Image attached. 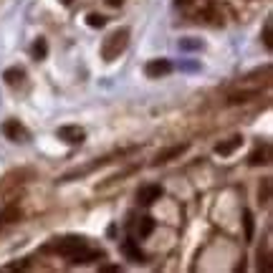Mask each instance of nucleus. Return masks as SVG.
Instances as JSON below:
<instances>
[{"instance_id": "nucleus-4", "label": "nucleus", "mask_w": 273, "mask_h": 273, "mask_svg": "<svg viewBox=\"0 0 273 273\" xmlns=\"http://www.w3.org/2000/svg\"><path fill=\"white\" fill-rule=\"evenodd\" d=\"M162 195H164V190H162L159 185H144V187H139V190H137V202L144 205V207H150V205H155Z\"/></svg>"}, {"instance_id": "nucleus-13", "label": "nucleus", "mask_w": 273, "mask_h": 273, "mask_svg": "<svg viewBox=\"0 0 273 273\" xmlns=\"http://www.w3.org/2000/svg\"><path fill=\"white\" fill-rule=\"evenodd\" d=\"M266 162H268V147H258V150L248 157L250 167H258V164H266Z\"/></svg>"}, {"instance_id": "nucleus-1", "label": "nucleus", "mask_w": 273, "mask_h": 273, "mask_svg": "<svg viewBox=\"0 0 273 273\" xmlns=\"http://www.w3.org/2000/svg\"><path fill=\"white\" fill-rule=\"evenodd\" d=\"M51 250H53V253H58V256H64V258H69L71 263H89V261L101 258V250L89 248L86 240H83V238H76V235L56 240V243L51 245Z\"/></svg>"}, {"instance_id": "nucleus-14", "label": "nucleus", "mask_w": 273, "mask_h": 273, "mask_svg": "<svg viewBox=\"0 0 273 273\" xmlns=\"http://www.w3.org/2000/svg\"><path fill=\"white\" fill-rule=\"evenodd\" d=\"M31 53H33V58H36V61H43V58H46V53H48V43H46V38H38L36 43H33V48H31Z\"/></svg>"}, {"instance_id": "nucleus-5", "label": "nucleus", "mask_w": 273, "mask_h": 273, "mask_svg": "<svg viewBox=\"0 0 273 273\" xmlns=\"http://www.w3.org/2000/svg\"><path fill=\"white\" fill-rule=\"evenodd\" d=\"M3 134H5L10 142H28V129H26L18 119L3 121Z\"/></svg>"}, {"instance_id": "nucleus-7", "label": "nucleus", "mask_w": 273, "mask_h": 273, "mask_svg": "<svg viewBox=\"0 0 273 273\" xmlns=\"http://www.w3.org/2000/svg\"><path fill=\"white\" fill-rule=\"evenodd\" d=\"M58 139H64L66 144H81L83 139H86V132H83L81 127H61L56 132Z\"/></svg>"}, {"instance_id": "nucleus-23", "label": "nucleus", "mask_w": 273, "mask_h": 273, "mask_svg": "<svg viewBox=\"0 0 273 273\" xmlns=\"http://www.w3.org/2000/svg\"><path fill=\"white\" fill-rule=\"evenodd\" d=\"M187 3H190V0H177V5H187Z\"/></svg>"}, {"instance_id": "nucleus-8", "label": "nucleus", "mask_w": 273, "mask_h": 273, "mask_svg": "<svg viewBox=\"0 0 273 273\" xmlns=\"http://www.w3.org/2000/svg\"><path fill=\"white\" fill-rule=\"evenodd\" d=\"M240 147H243V137H230V139H225V142H218V144H215V155L228 157V155H233L235 150H240Z\"/></svg>"}, {"instance_id": "nucleus-12", "label": "nucleus", "mask_w": 273, "mask_h": 273, "mask_svg": "<svg viewBox=\"0 0 273 273\" xmlns=\"http://www.w3.org/2000/svg\"><path fill=\"white\" fill-rule=\"evenodd\" d=\"M243 228H245V240L250 243L256 233V223H253V213L250 210H243Z\"/></svg>"}, {"instance_id": "nucleus-9", "label": "nucleus", "mask_w": 273, "mask_h": 273, "mask_svg": "<svg viewBox=\"0 0 273 273\" xmlns=\"http://www.w3.org/2000/svg\"><path fill=\"white\" fill-rule=\"evenodd\" d=\"M3 78H5L8 86H20V83H23V78H26V71L18 69V66H13V69H8V71L3 74Z\"/></svg>"}, {"instance_id": "nucleus-11", "label": "nucleus", "mask_w": 273, "mask_h": 273, "mask_svg": "<svg viewBox=\"0 0 273 273\" xmlns=\"http://www.w3.org/2000/svg\"><path fill=\"white\" fill-rule=\"evenodd\" d=\"M152 230H155V218H139V223H137V235L139 238H147V235H152Z\"/></svg>"}, {"instance_id": "nucleus-6", "label": "nucleus", "mask_w": 273, "mask_h": 273, "mask_svg": "<svg viewBox=\"0 0 273 273\" xmlns=\"http://www.w3.org/2000/svg\"><path fill=\"white\" fill-rule=\"evenodd\" d=\"M185 152H187V144H175V147H167V150H162V152H157V155H155V159H152V167L167 164V162L177 159V157H180V155H185Z\"/></svg>"}, {"instance_id": "nucleus-17", "label": "nucleus", "mask_w": 273, "mask_h": 273, "mask_svg": "<svg viewBox=\"0 0 273 273\" xmlns=\"http://www.w3.org/2000/svg\"><path fill=\"white\" fill-rule=\"evenodd\" d=\"M202 46H205V43H202V40H197V38H195V40H190V38L180 40V48H182V51H200Z\"/></svg>"}, {"instance_id": "nucleus-19", "label": "nucleus", "mask_w": 273, "mask_h": 273, "mask_svg": "<svg viewBox=\"0 0 273 273\" xmlns=\"http://www.w3.org/2000/svg\"><path fill=\"white\" fill-rule=\"evenodd\" d=\"M263 46L271 51L273 48V40H271V20H268V23L263 26Z\"/></svg>"}, {"instance_id": "nucleus-15", "label": "nucleus", "mask_w": 273, "mask_h": 273, "mask_svg": "<svg viewBox=\"0 0 273 273\" xmlns=\"http://www.w3.org/2000/svg\"><path fill=\"white\" fill-rule=\"evenodd\" d=\"M86 26H89V28H104V26H107V15L89 13V15H86Z\"/></svg>"}, {"instance_id": "nucleus-10", "label": "nucleus", "mask_w": 273, "mask_h": 273, "mask_svg": "<svg viewBox=\"0 0 273 273\" xmlns=\"http://www.w3.org/2000/svg\"><path fill=\"white\" fill-rule=\"evenodd\" d=\"M121 250H124V256H129V258H132V261H137V263H142V261H144V253L137 248V243H134L132 238L121 243Z\"/></svg>"}, {"instance_id": "nucleus-21", "label": "nucleus", "mask_w": 273, "mask_h": 273, "mask_svg": "<svg viewBox=\"0 0 273 273\" xmlns=\"http://www.w3.org/2000/svg\"><path fill=\"white\" fill-rule=\"evenodd\" d=\"M107 3H109V5H112V8H119V5H121V3H124V0H107Z\"/></svg>"}, {"instance_id": "nucleus-16", "label": "nucleus", "mask_w": 273, "mask_h": 273, "mask_svg": "<svg viewBox=\"0 0 273 273\" xmlns=\"http://www.w3.org/2000/svg\"><path fill=\"white\" fill-rule=\"evenodd\" d=\"M258 200H261V205H268V200H271V177H266V180L261 182V187H258Z\"/></svg>"}, {"instance_id": "nucleus-22", "label": "nucleus", "mask_w": 273, "mask_h": 273, "mask_svg": "<svg viewBox=\"0 0 273 273\" xmlns=\"http://www.w3.org/2000/svg\"><path fill=\"white\" fill-rule=\"evenodd\" d=\"M71 3H74V0H61V5H66V8H69Z\"/></svg>"}, {"instance_id": "nucleus-3", "label": "nucleus", "mask_w": 273, "mask_h": 273, "mask_svg": "<svg viewBox=\"0 0 273 273\" xmlns=\"http://www.w3.org/2000/svg\"><path fill=\"white\" fill-rule=\"evenodd\" d=\"M172 61H167V58H152L150 64L144 66V74L150 76V78H162L167 74H172Z\"/></svg>"}, {"instance_id": "nucleus-18", "label": "nucleus", "mask_w": 273, "mask_h": 273, "mask_svg": "<svg viewBox=\"0 0 273 273\" xmlns=\"http://www.w3.org/2000/svg\"><path fill=\"white\" fill-rule=\"evenodd\" d=\"M250 96H256L253 91H243V94H233V96H230L228 99V104H230V107H233V104H245V101H250Z\"/></svg>"}, {"instance_id": "nucleus-2", "label": "nucleus", "mask_w": 273, "mask_h": 273, "mask_svg": "<svg viewBox=\"0 0 273 273\" xmlns=\"http://www.w3.org/2000/svg\"><path fill=\"white\" fill-rule=\"evenodd\" d=\"M129 46V28H117L114 33H109L101 43V56L104 61H114L119 58V53H124V48Z\"/></svg>"}, {"instance_id": "nucleus-20", "label": "nucleus", "mask_w": 273, "mask_h": 273, "mask_svg": "<svg viewBox=\"0 0 273 273\" xmlns=\"http://www.w3.org/2000/svg\"><path fill=\"white\" fill-rule=\"evenodd\" d=\"M114 271H119V268H117V266H104V268H101V273H114Z\"/></svg>"}]
</instances>
